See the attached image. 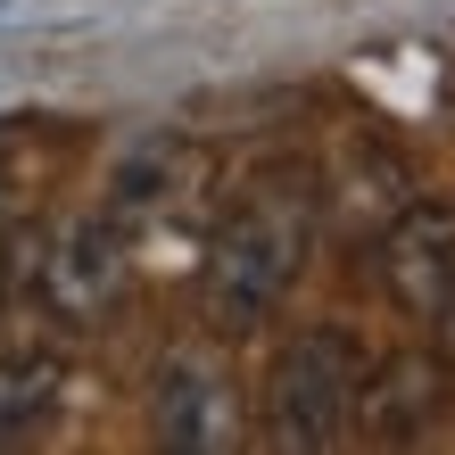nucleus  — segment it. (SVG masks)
Listing matches in <instances>:
<instances>
[{
    "label": "nucleus",
    "mask_w": 455,
    "mask_h": 455,
    "mask_svg": "<svg viewBox=\"0 0 455 455\" xmlns=\"http://www.w3.org/2000/svg\"><path fill=\"white\" fill-rule=\"evenodd\" d=\"M372 274H381V299L406 315V323H447L455 315V199L397 207L381 224Z\"/></svg>",
    "instance_id": "20e7f679"
},
{
    "label": "nucleus",
    "mask_w": 455,
    "mask_h": 455,
    "mask_svg": "<svg viewBox=\"0 0 455 455\" xmlns=\"http://www.w3.org/2000/svg\"><path fill=\"white\" fill-rule=\"evenodd\" d=\"M364 339L347 323H315L274 356V381H265V439L323 455L356 431V397H364Z\"/></svg>",
    "instance_id": "f03ea898"
},
{
    "label": "nucleus",
    "mask_w": 455,
    "mask_h": 455,
    "mask_svg": "<svg viewBox=\"0 0 455 455\" xmlns=\"http://www.w3.org/2000/svg\"><path fill=\"white\" fill-rule=\"evenodd\" d=\"M132 282V240H124V216H75L67 232H50V249L34 265V299L59 315V323H100V315H116Z\"/></svg>",
    "instance_id": "7ed1b4c3"
},
{
    "label": "nucleus",
    "mask_w": 455,
    "mask_h": 455,
    "mask_svg": "<svg viewBox=\"0 0 455 455\" xmlns=\"http://www.w3.org/2000/svg\"><path fill=\"white\" fill-rule=\"evenodd\" d=\"M149 431L182 447V455H224L249 439V414H240V381L207 356V347H174L149 381Z\"/></svg>",
    "instance_id": "39448f33"
},
{
    "label": "nucleus",
    "mask_w": 455,
    "mask_h": 455,
    "mask_svg": "<svg viewBox=\"0 0 455 455\" xmlns=\"http://www.w3.org/2000/svg\"><path fill=\"white\" fill-rule=\"evenodd\" d=\"M447 406V372L422 356V347H406V356H381L364 364V397H356V431H372L381 447L397 439H422Z\"/></svg>",
    "instance_id": "423d86ee"
},
{
    "label": "nucleus",
    "mask_w": 455,
    "mask_h": 455,
    "mask_svg": "<svg viewBox=\"0 0 455 455\" xmlns=\"http://www.w3.org/2000/svg\"><path fill=\"white\" fill-rule=\"evenodd\" d=\"M307 249H315V199L307 182H257L224 207L216 240H207V265H199V290H207V315L249 339L282 315V299L299 290L307 274Z\"/></svg>",
    "instance_id": "f257e3e1"
},
{
    "label": "nucleus",
    "mask_w": 455,
    "mask_h": 455,
    "mask_svg": "<svg viewBox=\"0 0 455 455\" xmlns=\"http://www.w3.org/2000/svg\"><path fill=\"white\" fill-rule=\"evenodd\" d=\"M59 414H67V356L42 339L0 347V447L42 439Z\"/></svg>",
    "instance_id": "0eeeda50"
}]
</instances>
